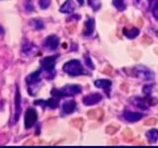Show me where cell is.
I'll return each instance as SVG.
<instances>
[{
  "label": "cell",
  "mask_w": 158,
  "mask_h": 148,
  "mask_svg": "<svg viewBox=\"0 0 158 148\" xmlns=\"http://www.w3.org/2000/svg\"><path fill=\"white\" fill-rule=\"evenodd\" d=\"M146 138L150 143H154L158 140V130H150L146 132Z\"/></svg>",
  "instance_id": "ac0fdd59"
},
{
  "label": "cell",
  "mask_w": 158,
  "mask_h": 148,
  "mask_svg": "<svg viewBox=\"0 0 158 148\" xmlns=\"http://www.w3.org/2000/svg\"><path fill=\"white\" fill-rule=\"evenodd\" d=\"M84 59H85V63H86V65H87L88 67H90L91 69H94V68H95V66H94V63L92 62L91 58H90V56H88V54H86L85 57H84Z\"/></svg>",
  "instance_id": "d4e9b609"
},
{
  "label": "cell",
  "mask_w": 158,
  "mask_h": 148,
  "mask_svg": "<svg viewBox=\"0 0 158 148\" xmlns=\"http://www.w3.org/2000/svg\"><path fill=\"white\" fill-rule=\"evenodd\" d=\"M123 33L128 39H135L139 35V30L136 28H131V29L125 28L123 30Z\"/></svg>",
  "instance_id": "e0dca14e"
},
{
  "label": "cell",
  "mask_w": 158,
  "mask_h": 148,
  "mask_svg": "<svg viewBox=\"0 0 158 148\" xmlns=\"http://www.w3.org/2000/svg\"><path fill=\"white\" fill-rule=\"evenodd\" d=\"M22 54L24 56L27 57H33L39 52V48L36 44H34L33 43H31L28 39L24 41L23 44H22Z\"/></svg>",
  "instance_id": "8992f818"
},
{
  "label": "cell",
  "mask_w": 158,
  "mask_h": 148,
  "mask_svg": "<svg viewBox=\"0 0 158 148\" xmlns=\"http://www.w3.org/2000/svg\"><path fill=\"white\" fill-rule=\"evenodd\" d=\"M59 100H60L59 98L52 96L51 99H48V100L46 101V107H48L51 109H56L58 107Z\"/></svg>",
  "instance_id": "d6986e66"
},
{
  "label": "cell",
  "mask_w": 158,
  "mask_h": 148,
  "mask_svg": "<svg viewBox=\"0 0 158 148\" xmlns=\"http://www.w3.org/2000/svg\"><path fill=\"white\" fill-rule=\"evenodd\" d=\"M94 84H95V86L97 88L104 89L107 94H109L111 91V87H112L111 80H108V79H99V80H96L94 82Z\"/></svg>",
  "instance_id": "4fadbf2b"
},
{
  "label": "cell",
  "mask_w": 158,
  "mask_h": 148,
  "mask_svg": "<svg viewBox=\"0 0 158 148\" xmlns=\"http://www.w3.org/2000/svg\"><path fill=\"white\" fill-rule=\"evenodd\" d=\"M21 94H20L19 87H16L15 91V115H14V122H17L19 121L20 115H21Z\"/></svg>",
  "instance_id": "9c48e42d"
},
{
  "label": "cell",
  "mask_w": 158,
  "mask_h": 148,
  "mask_svg": "<svg viewBox=\"0 0 158 148\" xmlns=\"http://www.w3.org/2000/svg\"><path fill=\"white\" fill-rule=\"evenodd\" d=\"M4 33V30H3V28L0 26V35H2Z\"/></svg>",
  "instance_id": "83f0119b"
},
{
  "label": "cell",
  "mask_w": 158,
  "mask_h": 148,
  "mask_svg": "<svg viewBox=\"0 0 158 148\" xmlns=\"http://www.w3.org/2000/svg\"><path fill=\"white\" fill-rule=\"evenodd\" d=\"M152 13H153V16L155 17V19L158 20V2H156L153 6V10H152Z\"/></svg>",
  "instance_id": "4316f807"
},
{
  "label": "cell",
  "mask_w": 158,
  "mask_h": 148,
  "mask_svg": "<svg viewBox=\"0 0 158 148\" xmlns=\"http://www.w3.org/2000/svg\"><path fill=\"white\" fill-rule=\"evenodd\" d=\"M24 6H25V9H26V11L29 12V13L35 11V6L33 4V0H25Z\"/></svg>",
  "instance_id": "603a6c76"
},
{
  "label": "cell",
  "mask_w": 158,
  "mask_h": 148,
  "mask_svg": "<svg viewBox=\"0 0 158 148\" xmlns=\"http://www.w3.org/2000/svg\"><path fill=\"white\" fill-rule=\"evenodd\" d=\"M57 57H58V54L44 57L41 60L42 72H47L49 74L53 73L54 74V66H56V62Z\"/></svg>",
  "instance_id": "5b68a950"
},
{
  "label": "cell",
  "mask_w": 158,
  "mask_h": 148,
  "mask_svg": "<svg viewBox=\"0 0 158 148\" xmlns=\"http://www.w3.org/2000/svg\"><path fill=\"white\" fill-rule=\"evenodd\" d=\"M113 5L117 8L118 11H125L127 9V5L123 0H113Z\"/></svg>",
  "instance_id": "ffe728a7"
},
{
  "label": "cell",
  "mask_w": 158,
  "mask_h": 148,
  "mask_svg": "<svg viewBox=\"0 0 158 148\" xmlns=\"http://www.w3.org/2000/svg\"><path fill=\"white\" fill-rule=\"evenodd\" d=\"M152 88H153V85H145L143 87V93H144L146 96L150 95L152 92Z\"/></svg>",
  "instance_id": "484cf974"
},
{
  "label": "cell",
  "mask_w": 158,
  "mask_h": 148,
  "mask_svg": "<svg viewBox=\"0 0 158 148\" xmlns=\"http://www.w3.org/2000/svg\"><path fill=\"white\" fill-rule=\"evenodd\" d=\"M74 10H75V4L72 0H66L59 8V11L64 14H71L74 12Z\"/></svg>",
  "instance_id": "5bb4252c"
},
{
  "label": "cell",
  "mask_w": 158,
  "mask_h": 148,
  "mask_svg": "<svg viewBox=\"0 0 158 148\" xmlns=\"http://www.w3.org/2000/svg\"><path fill=\"white\" fill-rule=\"evenodd\" d=\"M82 92V87L79 85H67L64 86L61 89H52V96L57 97L61 99L63 97H69L74 96L77 94H80Z\"/></svg>",
  "instance_id": "7a4b0ae2"
},
{
  "label": "cell",
  "mask_w": 158,
  "mask_h": 148,
  "mask_svg": "<svg viewBox=\"0 0 158 148\" xmlns=\"http://www.w3.org/2000/svg\"><path fill=\"white\" fill-rule=\"evenodd\" d=\"M62 70L70 76H78L84 74V68L81 62L77 59H72V60H69L66 63H64Z\"/></svg>",
  "instance_id": "3957f363"
},
{
  "label": "cell",
  "mask_w": 158,
  "mask_h": 148,
  "mask_svg": "<svg viewBox=\"0 0 158 148\" xmlns=\"http://www.w3.org/2000/svg\"><path fill=\"white\" fill-rule=\"evenodd\" d=\"M31 25L36 30H42L44 28V24L41 19H34L31 21Z\"/></svg>",
  "instance_id": "7402d4cb"
},
{
  "label": "cell",
  "mask_w": 158,
  "mask_h": 148,
  "mask_svg": "<svg viewBox=\"0 0 158 148\" xmlns=\"http://www.w3.org/2000/svg\"><path fill=\"white\" fill-rule=\"evenodd\" d=\"M38 121V113L37 111L35 109H29L26 112V115H25V127L29 130L32 126H34L35 123Z\"/></svg>",
  "instance_id": "52a82bcc"
},
{
  "label": "cell",
  "mask_w": 158,
  "mask_h": 148,
  "mask_svg": "<svg viewBox=\"0 0 158 148\" xmlns=\"http://www.w3.org/2000/svg\"><path fill=\"white\" fill-rule=\"evenodd\" d=\"M133 103H135V105L137 107V108H139L140 110H147L148 107H149V103H148L147 101V98H135L133 99Z\"/></svg>",
  "instance_id": "2e32d148"
},
{
  "label": "cell",
  "mask_w": 158,
  "mask_h": 148,
  "mask_svg": "<svg viewBox=\"0 0 158 148\" xmlns=\"http://www.w3.org/2000/svg\"><path fill=\"white\" fill-rule=\"evenodd\" d=\"M123 117L128 122H136L143 117V113H136V112H125L123 113Z\"/></svg>",
  "instance_id": "7c38bea8"
},
{
  "label": "cell",
  "mask_w": 158,
  "mask_h": 148,
  "mask_svg": "<svg viewBox=\"0 0 158 148\" xmlns=\"http://www.w3.org/2000/svg\"><path fill=\"white\" fill-rule=\"evenodd\" d=\"M78 1V3L80 4V5H83V3H84V0H77Z\"/></svg>",
  "instance_id": "f1b7e54d"
},
{
  "label": "cell",
  "mask_w": 158,
  "mask_h": 148,
  "mask_svg": "<svg viewBox=\"0 0 158 148\" xmlns=\"http://www.w3.org/2000/svg\"><path fill=\"white\" fill-rule=\"evenodd\" d=\"M94 31H95V20L93 18H88L87 21L85 22V26H84L83 36L90 37L93 35Z\"/></svg>",
  "instance_id": "8fae6325"
},
{
  "label": "cell",
  "mask_w": 158,
  "mask_h": 148,
  "mask_svg": "<svg viewBox=\"0 0 158 148\" xmlns=\"http://www.w3.org/2000/svg\"><path fill=\"white\" fill-rule=\"evenodd\" d=\"M59 44V38L56 35H51L44 42V47L48 51H54L56 49Z\"/></svg>",
  "instance_id": "ba28073f"
},
{
  "label": "cell",
  "mask_w": 158,
  "mask_h": 148,
  "mask_svg": "<svg viewBox=\"0 0 158 148\" xmlns=\"http://www.w3.org/2000/svg\"><path fill=\"white\" fill-rule=\"evenodd\" d=\"M133 75L143 81H151L155 78V74L149 68L143 65H136L132 69Z\"/></svg>",
  "instance_id": "277c9868"
},
{
  "label": "cell",
  "mask_w": 158,
  "mask_h": 148,
  "mask_svg": "<svg viewBox=\"0 0 158 148\" xmlns=\"http://www.w3.org/2000/svg\"><path fill=\"white\" fill-rule=\"evenodd\" d=\"M26 82L28 84V89L29 93L32 96H35L39 91V88L41 86L42 82V69L35 71L31 73L30 75L26 78Z\"/></svg>",
  "instance_id": "6da1fadb"
},
{
  "label": "cell",
  "mask_w": 158,
  "mask_h": 148,
  "mask_svg": "<svg viewBox=\"0 0 158 148\" xmlns=\"http://www.w3.org/2000/svg\"><path fill=\"white\" fill-rule=\"evenodd\" d=\"M88 4L94 11H99L102 6L101 0H88Z\"/></svg>",
  "instance_id": "44dd1931"
},
{
  "label": "cell",
  "mask_w": 158,
  "mask_h": 148,
  "mask_svg": "<svg viewBox=\"0 0 158 148\" xmlns=\"http://www.w3.org/2000/svg\"><path fill=\"white\" fill-rule=\"evenodd\" d=\"M39 4L42 9H48L51 5V0H39Z\"/></svg>",
  "instance_id": "cb8c5ba5"
},
{
  "label": "cell",
  "mask_w": 158,
  "mask_h": 148,
  "mask_svg": "<svg viewBox=\"0 0 158 148\" xmlns=\"http://www.w3.org/2000/svg\"><path fill=\"white\" fill-rule=\"evenodd\" d=\"M76 106H77V104L74 100H68L63 103L62 111L64 113H66V115H70V113H72L74 111H75Z\"/></svg>",
  "instance_id": "9a60e30c"
},
{
  "label": "cell",
  "mask_w": 158,
  "mask_h": 148,
  "mask_svg": "<svg viewBox=\"0 0 158 148\" xmlns=\"http://www.w3.org/2000/svg\"><path fill=\"white\" fill-rule=\"evenodd\" d=\"M102 100V95L99 93H92L83 98V104L85 106H94Z\"/></svg>",
  "instance_id": "30bf717a"
}]
</instances>
